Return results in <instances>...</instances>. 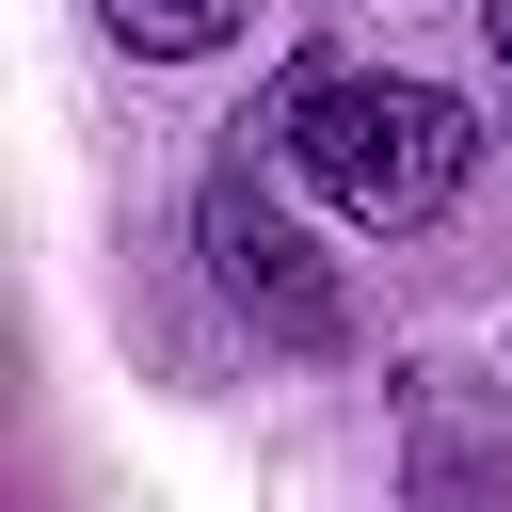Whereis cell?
<instances>
[{"mask_svg": "<svg viewBox=\"0 0 512 512\" xmlns=\"http://www.w3.org/2000/svg\"><path fill=\"white\" fill-rule=\"evenodd\" d=\"M288 160H304V192H320L336 224L400 240V224H448V192L480 176V128H464V96H432V80L320 64V80H288Z\"/></svg>", "mask_w": 512, "mask_h": 512, "instance_id": "cell-1", "label": "cell"}, {"mask_svg": "<svg viewBox=\"0 0 512 512\" xmlns=\"http://www.w3.org/2000/svg\"><path fill=\"white\" fill-rule=\"evenodd\" d=\"M192 240H208V288H224L272 352H304V368H336V352H352V288H336V256H320V240H304L256 176H208Z\"/></svg>", "mask_w": 512, "mask_h": 512, "instance_id": "cell-2", "label": "cell"}, {"mask_svg": "<svg viewBox=\"0 0 512 512\" xmlns=\"http://www.w3.org/2000/svg\"><path fill=\"white\" fill-rule=\"evenodd\" d=\"M400 496L416 512H512V416H480L464 368L400 384Z\"/></svg>", "mask_w": 512, "mask_h": 512, "instance_id": "cell-3", "label": "cell"}, {"mask_svg": "<svg viewBox=\"0 0 512 512\" xmlns=\"http://www.w3.org/2000/svg\"><path fill=\"white\" fill-rule=\"evenodd\" d=\"M480 32H496V64H512V0H480Z\"/></svg>", "mask_w": 512, "mask_h": 512, "instance_id": "cell-5", "label": "cell"}, {"mask_svg": "<svg viewBox=\"0 0 512 512\" xmlns=\"http://www.w3.org/2000/svg\"><path fill=\"white\" fill-rule=\"evenodd\" d=\"M96 16H112V32L144 48V64H208V48H224V32L256 16V0H96Z\"/></svg>", "mask_w": 512, "mask_h": 512, "instance_id": "cell-4", "label": "cell"}]
</instances>
